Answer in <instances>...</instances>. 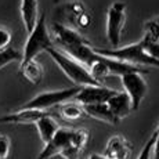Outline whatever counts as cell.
Listing matches in <instances>:
<instances>
[{"label":"cell","mask_w":159,"mask_h":159,"mask_svg":"<svg viewBox=\"0 0 159 159\" xmlns=\"http://www.w3.org/2000/svg\"><path fill=\"white\" fill-rule=\"evenodd\" d=\"M105 104L108 105L112 115H114L119 122L126 118L127 115H130V112L133 111L130 98L127 97V94L125 93V91H116L115 96H112Z\"/></svg>","instance_id":"obj_12"},{"label":"cell","mask_w":159,"mask_h":159,"mask_svg":"<svg viewBox=\"0 0 159 159\" xmlns=\"http://www.w3.org/2000/svg\"><path fill=\"white\" fill-rule=\"evenodd\" d=\"M157 20H158V22H159V17H158V18H157ZM158 43H159V42H158Z\"/></svg>","instance_id":"obj_28"},{"label":"cell","mask_w":159,"mask_h":159,"mask_svg":"<svg viewBox=\"0 0 159 159\" xmlns=\"http://www.w3.org/2000/svg\"><path fill=\"white\" fill-rule=\"evenodd\" d=\"M116 91L118 90L102 86V84H98V86H86L79 90V93L76 94V97L73 100L78 104H80V105L105 104L112 96H115Z\"/></svg>","instance_id":"obj_7"},{"label":"cell","mask_w":159,"mask_h":159,"mask_svg":"<svg viewBox=\"0 0 159 159\" xmlns=\"http://www.w3.org/2000/svg\"><path fill=\"white\" fill-rule=\"evenodd\" d=\"M94 51L100 56L114 58V60L139 66V68H141L143 65H151L159 68V62L157 60H154L151 56H148L143 42H137V43L118 48H94Z\"/></svg>","instance_id":"obj_2"},{"label":"cell","mask_w":159,"mask_h":159,"mask_svg":"<svg viewBox=\"0 0 159 159\" xmlns=\"http://www.w3.org/2000/svg\"><path fill=\"white\" fill-rule=\"evenodd\" d=\"M21 58H22V54L20 51L14 50V48H6V50L0 51V69L7 66L8 64L14 62V61H20L21 62Z\"/></svg>","instance_id":"obj_19"},{"label":"cell","mask_w":159,"mask_h":159,"mask_svg":"<svg viewBox=\"0 0 159 159\" xmlns=\"http://www.w3.org/2000/svg\"><path fill=\"white\" fill-rule=\"evenodd\" d=\"M20 71L24 78L32 84H40L42 80H43L44 76L43 65L36 60L29 61V62L24 64V65H20Z\"/></svg>","instance_id":"obj_16"},{"label":"cell","mask_w":159,"mask_h":159,"mask_svg":"<svg viewBox=\"0 0 159 159\" xmlns=\"http://www.w3.org/2000/svg\"><path fill=\"white\" fill-rule=\"evenodd\" d=\"M21 18L26 33H30L39 20V3L38 0H21Z\"/></svg>","instance_id":"obj_13"},{"label":"cell","mask_w":159,"mask_h":159,"mask_svg":"<svg viewBox=\"0 0 159 159\" xmlns=\"http://www.w3.org/2000/svg\"><path fill=\"white\" fill-rule=\"evenodd\" d=\"M76 20H78V24L82 26V28H89L91 24V17L87 11H83L82 14H79L78 17H76Z\"/></svg>","instance_id":"obj_24"},{"label":"cell","mask_w":159,"mask_h":159,"mask_svg":"<svg viewBox=\"0 0 159 159\" xmlns=\"http://www.w3.org/2000/svg\"><path fill=\"white\" fill-rule=\"evenodd\" d=\"M122 84H123L125 93L130 98L131 108L133 111H137L141 105L143 100H144L147 91H148V86H147L145 79L143 78V73L140 72H130L125 73L120 76Z\"/></svg>","instance_id":"obj_6"},{"label":"cell","mask_w":159,"mask_h":159,"mask_svg":"<svg viewBox=\"0 0 159 159\" xmlns=\"http://www.w3.org/2000/svg\"><path fill=\"white\" fill-rule=\"evenodd\" d=\"M11 151V140L6 134H0V159H8Z\"/></svg>","instance_id":"obj_21"},{"label":"cell","mask_w":159,"mask_h":159,"mask_svg":"<svg viewBox=\"0 0 159 159\" xmlns=\"http://www.w3.org/2000/svg\"><path fill=\"white\" fill-rule=\"evenodd\" d=\"M143 44H144V48L145 51L148 53V56H151L154 60H157L159 62V43H154V42H149L148 39L143 38Z\"/></svg>","instance_id":"obj_22"},{"label":"cell","mask_w":159,"mask_h":159,"mask_svg":"<svg viewBox=\"0 0 159 159\" xmlns=\"http://www.w3.org/2000/svg\"><path fill=\"white\" fill-rule=\"evenodd\" d=\"M72 131L73 129H68V127H60L57 130V133L54 134V137L47 143L42 152L39 154L38 159H51L54 157H60L61 151L69 144L72 137Z\"/></svg>","instance_id":"obj_8"},{"label":"cell","mask_w":159,"mask_h":159,"mask_svg":"<svg viewBox=\"0 0 159 159\" xmlns=\"http://www.w3.org/2000/svg\"><path fill=\"white\" fill-rule=\"evenodd\" d=\"M155 141H157V133L154 131V133H152V136L147 140L145 145L143 147L141 152H140V155L137 157V159H151L152 158V148H154Z\"/></svg>","instance_id":"obj_20"},{"label":"cell","mask_w":159,"mask_h":159,"mask_svg":"<svg viewBox=\"0 0 159 159\" xmlns=\"http://www.w3.org/2000/svg\"><path fill=\"white\" fill-rule=\"evenodd\" d=\"M155 133H157V137H158V139H159V126H158V129H157V130H155Z\"/></svg>","instance_id":"obj_27"},{"label":"cell","mask_w":159,"mask_h":159,"mask_svg":"<svg viewBox=\"0 0 159 159\" xmlns=\"http://www.w3.org/2000/svg\"><path fill=\"white\" fill-rule=\"evenodd\" d=\"M11 43V32L4 26H0V51L8 48Z\"/></svg>","instance_id":"obj_23"},{"label":"cell","mask_w":159,"mask_h":159,"mask_svg":"<svg viewBox=\"0 0 159 159\" xmlns=\"http://www.w3.org/2000/svg\"><path fill=\"white\" fill-rule=\"evenodd\" d=\"M89 140H90V131L87 129H76L72 131L71 144L75 148H78L80 152L87 147Z\"/></svg>","instance_id":"obj_18"},{"label":"cell","mask_w":159,"mask_h":159,"mask_svg":"<svg viewBox=\"0 0 159 159\" xmlns=\"http://www.w3.org/2000/svg\"><path fill=\"white\" fill-rule=\"evenodd\" d=\"M53 47V39L48 33L47 24H46V15L42 14L36 22L32 32L28 33V39L24 46L21 65L29 62L32 60H36V57L43 51H47V48Z\"/></svg>","instance_id":"obj_3"},{"label":"cell","mask_w":159,"mask_h":159,"mask_svg":"<svg viewBox=\"0 0 159 159\" xmlns=\"http://www.w3.org/2000/svg\"><path fill=\"white\" fill-rule=\"evenodd\" d=\"M89 159H108V158L104 157V155H101V154H93V155L89 157Z\"/></svg>","instance_id":"obj_26"},{"label":"cell","mask_w":159,"mask_h":159,"mask_svg":"<svg viewBox=\"0 0 159 159\" xmlns=\"http://www.w3.org/2000/svg\"><path fill=\"white\" fill-rule=\"evenodd\" d=\"M82 87L73 86L62 90H53V91H43L35 96L32 100H29L26 104H24L21 108L25 109H40V111H48L50 108L60 107L61 104L68 102L76 97Z\"/></svg>","instance_id":"obj_4"},{"label":"cell","mask_w":159,"mask_h":159,"mask_svg":"<svg viewBox=\"0 0 159 159\" xmlns=\"http://www.w3.org/2000/svg\"><path fill=\"white\" fill-rule=\"evenodd\" d=\"M53 33H54V40L62 48L61 51H65L68 48L75 47V46L87 43V40L78 30H73L65 25H61V24H53Z\"/></svg>","instance_id":"obj_10"},{"label":"cell","mask_w":159,"mask_h":159,"mask_svg":"<svg viewBox=\"0 0 159 159\" xmlns=\"http://www.w3.org/2000/svg\"><path fill=\"white\" fill-rule=\"evenodd\" d=\"M35 126H36V129H38L39 137H40V140L43 141L44 145L53 139L54 134L57 133V130L60 129L57 120L53 118V115H48V116L42 118L40 120L36 122Z\"/></svg>","instance_id":"obj_15"},{"label":"cell","mask_w":159,"mask_h":159,"mask_svg":"<svg viewBox=\"0 0 159 159\" xmlns=\"http://www.w3.org/2000/svg\"><path fill=\"white\" fill-rule=\"evenodd\" d=\"M48 115H53L50 111L40 109H25L20 108L18 111L0 116V125H35L38 120Z\"/></svg>","instance_id":"obj_9"},{"label":"cell","mask_w":159,"mask_h":159,"mask_svg":"<svg viewBox=\"0 0 159 159\" xmlns=\"http://www.w3.org/2000/svg\"><path fill=\"white\" fill-rule=\"evenodd\" d=\"M83 107L84 115H89L94 119L104 122L108 125H118L119 120L112 115V112L109 111L107 104H93V105H82Z\"/></svg>","instance_id":"obj_14"},{"label":"cell","mask_w":159,"mask_h":159,"mask_svg":"<svg viewBox=\"0 0 159 159\" xmlns=\"http://www.w3.org/2000/svg\"><path fill=\"white\" fill-rule=\"evenodd\" d=\"M46 53H48V56L54 60V62L58 65V68L65 73L66 78L69 80H72L76 86L86 87V86H98V84H101L90 75V72H89L86 66H83L80 62H78V61H75L69 56H66L64 51L58 50L54 46L47 48Z\"/></svg>","instance_id":"obj_1"},{"label":"cell","mask_w":159,"mask_h":159,"mask_svg":"<svg viewBox=\"0 0 159 159\" xmlns=\"http://www.w3.org/2000/svg\"><path fill=\"white\" fill-rule=\"evenodd\" d=\"M131 154V144L120 134L112 136L108 140L104 151V157L108 159H129Z\"/></svg>","instance_id":"obj_11"},{"label":"cell","mask_w":159,"mask_h":159,"mask_svg":"<svg viewBox=\"0 0 159 159\" xmlns=\"http://www.w3.org/2000/svg\"><path fill=\"white\" fill-rule=\"evenodd\" d=\"M151 159H159V139L158 137L154 144V148H152V158Z\"/></svg>","instance_id":"obj_25"},{"label":"cell","mask_w":159,"mask_h":159,"mask_svg":"<svg viewBox=\"0 0 159 159\" xmlns=\"http://www.w3.org/2000/svg\"><path fill=\"white\" fill-rule=\"evenodd\" d=\"M125 22H126V4L123 2L112 3L107 15V38L112 48H118L120 44Z\"/></svg>","instance_id":"obj_5"},{"label":"cell","mask_w":159,"mask_h":159,"mask_svg":"<svg viewBox=\"0 0 159 159\" xmlns=\"http://www.w3.org/2000/svg\"><path fill=\"white\" fill-rule=\"evenodd\" d=\"M60 115L62 119H65V120L68 122H73V120H79V119H82L84 116V111H83V107L80 105V104L78 102H64L61 104L60 107Z\"/></svg>","instance_id":"obj_17"}]
</instances>
